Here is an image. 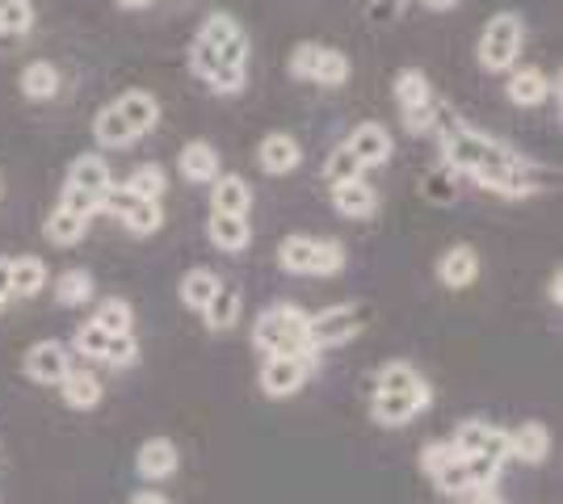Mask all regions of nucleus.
<instances>
[{"mask_svg":"<svg viewBox=\"0 0 563 504\" xmlns=\"http://www.w3.org/2000/svg\"><path fill=\"white\" fill-rule=\"evenodd\" d=\"M442 147H446V160L454 168H463L471 172L479 186H488L496 193H530L534 190V181L526 177V160L509 152L505 144H496V139H484V135H475L467 126H442Z\"/></svg>","mask_w":563,"mask_h":504,"instance_id":"nucleus-1","label":"nucleus"},{"mask_svg":"<svg viewBox=\"0 0 563 504\" xmlns=\"http://www.w3.org/2000/svg\"><path fill=\"white\" fill-rule=\"evenodd\" d=\"M307 320L299 307H274V312H265L257 320V340L261 349L269 354V358H295V354H320V349H311V340H307Z\"/></svg>","mask_w":563,"mask_h":504,"instance_id":"nucleus-2","label":"nucleus"},{"mask_svg":"<svg viewBox=\"0 0 563 504\" xmlns=\"http://www.w3.org/2000/svg\"><path fill=\"white\" fill-rule=\"evenodd\" d=\"M278 261H282V269H290V273H336V269L345 265V253H341V244H332V240L290 236V240H282Z\"/></svg>","mask_w":563,"mask_h":504,"instance_id":"nucleus-3","label":"nucleus"},{"mask_svg":"<svg viewBox=\"0 0 563 504\" xmlns=\"http://www.w3.org/2000/svg\"><path fill=\"white\" fill-rule=\"evenodd\" d=\"M521 38H526V30H521V22H517L514 13L493 18L488 30H484V38H479V64H484L488 72L514 68L517 55H521Z\"/></svg>","mask_w":563,"mask_h":504,"instance_id":"nucleus-4","label":"nucleus"},{"mask_svg":"<svg viewBox=\"0 0 563 504\" xmlns=\"http://www.w3.org/2000/svg\"><path fill=\"white\" fill-rule=\"evenodd\" d=\"M362 307H353V303H341V307H329V312H320L316 320H307V340H311V349H332V345H345L350 336L362 333Z\"/></svg>","mask_w":563,"mask_h":504,"instance_id":"nucleus-5","label":"nucleus"},{"mask_svg":"<svg viewBox=\"0 0 563 504\" xmlns=\"http://www.w3.org/2000/svg\"><path fill=\"white\" fill-rule=\"evenodd\" d=\"M235 34H240V25L235 18L228 13H214L211 22L202 25V34H198V43H194V55H189V68L202 76V80H211L214 68H219V51L232 43Z\"/></svg>","mask_w":563,"mask_h":504,"instance_id":"nucleus-6","label":"nucleus"},{"mask_svg":"<svg viewBox=\"0 0 563 504\" xmlns=\"http://www.w3.org/2000/svg\"><path fill=\"white\" fill-rule=\"evenodd\" d=\"M450 446L463 458H493V462H505V458H509V433L493 429V425H484V421H467L463 429L454 433Z\"/></svg>","mask_w":563,"mask_h":504,"instance_id":"nucleus-7","label":"nucleus"},{"mask_svg":"<svg viewBox=\"0 0 563 504\" xmlns=\"http://www.w3.org/2000/svg\"><path fill=\"white\" fill-rule=\"evenodd\" d=\"M311 366H316V354H295V358H269L265 361V370H261V387H265V395H295L303 379L311 374Z\"/></svg>","mask_w":563,"mask_h":504,"instance_id":"nucleus-8","label":"nucleus"},{"mask_svg":"<svg viewBox=\"0 0 563 504\" xmlns=\"http://www.w3.org/2000/svg\"><path fill=\"white\" fill-rule=\"evenodd\" d=\"M424 404H429V387L424 383H417L412 391H378L375 421L378 425H408Z\"/></svg>","mask_w":563,"mask_h":504,"instance_id":"nucleus-9","label":"nucleus"},{"mask_svg":"<svg viewBox=\"0 0 563 504\" xmlns=\"http://www.w3.org/2000/svg\"><path fill=\"white\" fill-rule=\"evenodd\" d=\"M68 349L64 345H55V340H38L30 354H25V374L34 379V383H59L64 374H68Z\"/></svg>","mask_w":563,"mask_h":504,"instance_id":"nucleus-10","label":"nucleus"},{"mask_svg":"<svg viewBox=\"0 0 563 504\" xmlns=\"http://www.w3.org/2000/svg\"><path fill=\"white\" fill-rule=\"evenodd\" d=\"M345 147L357 156V165L362 168H375V165H387V160H391V135H387L383 126H375V122L357 126Z\"/></svg>","mask_w":563,"mask_h":504,"instance_id":"nucleus-11","label":"nucleus"},{"mask_svg":"<svg viewBox=\"0 0 563 504\" xmlns=\"http://www.w3.org/2000/svg\"><path fill=\"white\" fill-rule=\"evenodd\" d=\"M332 206L345 219H371L378 206V193L362 177L357 181H341V186H332Z\"/></svg>","mask_w":563,"mask_h":504,"instance_id":"nucleus-12","label":"nucleus"},{"mask_svg":"<svg viewBox=\"0 0 563 504\" xmlns=\"http://www.w3.org/2000/svg\"><path fill=\"white\" fill-rule=\"evenodd\" d=\"M114 105H118V114L126 119V126L135 131V139H140V135H147V131L156 126V119H161V105H156V97L140 93V89H135V93H122Z\"/></svg>","mask_w":563,"mask_h":504,"instance_id":"nucleus-13","label":"nucleus"},{"mask_svg":"<svg viewBox=\"0 0 563 504\" xmlns=\"http://www.w3.org/2000/svg\"><path fill=\"white\" fill-rule=\"evenodd\" d=\"M177 471V446L168 437H152L140 450V475L143 480H168Z\"/></svg>","mask_w":563,"mask_h":504,"instance_id":"nucleus-14","label":"nucleus"},{"mask_svg":"<svg viewBox=\"0 0 563 504\" xmlns=\"http://www.w3.org/2000/svg\"><path fill=\"white\" fill-rule=\"evenodd\" d=\"M257 156H261V168L274 172V177L290 172V168H299V160H303V152H299V144H295L290 135H265Z\"/></svg>","mask_w":563,"mask_h":504,"instance_id":"nucleus-15","label":"nucleus"},{"mask_svg":"<svg viewBox=\"0 0 563 504\" xmlns=\"http://www.w3.org/2000/svg\"><path fill=\"white\" fill-rule=\"evenodd\" d=\"M240 307H244V294H240V287H232V282H219L214 299L202 307V312H207V324H211L214 333H228V328H235V320H240Z\"/></svg>","mask_w":563,"mask_h":504,"instance_id":"nucleus-16","label":"nucleus"},{"mask_svg":"<svg viewBox=\"0 0 563 504\" xmlns=\"http://www.w3.org/2000/svg\"><path fill=\"white\" fill-rule=\"evenodd\" d=\"M249 181L244 177H214V190H211V206L214 215H249Z\"/></svg>","mask_w":563,"mask_h":504,"instance_id":"nucleus-17","label":"nucleus"},{"mask_svg":"<svg viewBox=\"0 0 563 504\" xmlns=\"http://www.w3.org/2000/svg\"><path fill=\"white\" fill-rule=\"evenodd\" d=\"M475 273H479V257L471 253V248H450L446 257H442V265H438V278H442V287L450 290H463L475 282Z\"/></svg>","mask_w":563,"mask_h":504,"instance_id":"nucleus-18","label":"nucleus"},{"mask_svg":"<svg viewBox=\"0 0 563 504\" xmlns=\"http://www.w3.org/2000/svg\"><path fill=\"white\" fill-rule=\"evenodd\" d=\"M181 177L186 181H198V186H207V181H214L219 177V152H214L211 144H186V152H181Z\"/></svg>","mask_w":563,"mask_h":504,"instance_id":"nucleus-19","label":"nucleus"},{"mask_svg":"<svg viewBox=\"0 0 563 504\" xmlns=\"http://www.w3.org/2000/svg\"><path fill=\"white\" fill-rule=\"evenodd\" d=\"M68 186H76V190L97 193V198H101V193L114 186V177H110V168H106V160H101V156H80V160L71 165Z\"/></svg>","mask_w":563,"mask_h":504,"instance_id":"nucleus-20","label":"nucleus"},{"mask_svg":"<svg viewBox=\"0 0 563 504\" xmlns=\"http://www.w3.org/2000/svg\"><path fill=\"white\" fill-rule=\"evenodd\" d=\"M43 287H47V265L38 261V257H18L13 269H9V290L18 299H34Z\"/></svg>","mask_w":563,"mask_h":504,"instance_id":"nucleus-21","label":"nucleus"},{"mask_svg":"<svg viewBox=\"0 0 563 504\" xmlns=\"http://www.w3.org/2000/svg\"><path fill=\"white\" fill-rule=\"evenodd\" d=\"M207 232H211L214 248H223V253H240L244 244L253 240V227H249L244 215H214Z\"/></svg>","mask_w":563,"mask_h":504,"instance_id":"nucleus-22","label":"nucleus"},{"mask_svg":"<svg viewBox=\"0 0 563 504\" xmlns=\"http://www.w3.org/2000/svg\"><path fill=\"white\" fill-rule=\"evenodd\" d=\"M551 450V433L542 425H521V429L509 433V455L521 458V462H542Z\"/></svg>","mask_w":563,"mask_h":504,"instance_id":"nucleus-23","label":"nucleus"},{"mask_svg":"<svg viewBox=\"0 0 563 504\" xmlns=\"http://www.w3.org/2000/svg\"><path fill=\"white\" fill-rule=\"evenodd\" d=\"M547 93H551V85L539 68H521V72L509 76V101L514 105H539V101H547Z\"/></svg>","mask_w":563,"mask_h":504,"instance_id":"nucleus-24","label":"nucleus"},{"mask_svg":"<svg viewBox=\"0 0 563 504\" xmlns=\"http://www.w3.org/2000/svg\"><path fill=\"white\" fill-rule=\"evenodd\" d=\"M59 387H64V400H68L71 408H93L97 400H101V383L89 370H68L59 379Z\"/></svg>","mask_w":563,"mask_h":504,"instance_id":"nucleus-25","label":"nucleus"},{"mask_svg":"<svg viewBox=\"0 0 563 504\" xmlns=\"http://www.w3.org/2000/svg\"><path fill=\"white\" fill-rule=\"evenodd\" d=\"M97 144H106V147H126V144H135V131L126 126V119L118 114V105H106L101 114H97Z\"/></svg>","mask_w":563,"mask_h":504,"instance_id":"nucleus-26","label":"nucleus"},{"mask_svg":"<svg viewBox=\"0 0 563 504\" xmlns=\"http://www.w3.org/2000/svg\"><path fill=\"white\" fill-rule=\"evenodd\" d=\"M214 290H219V278H214L211 269H189L186 278H181V299H186V307H194V312H202L211 303Z\"/></svg>","mask_w":563,"mask_h":504,"instance_id":"nucleus-27","label":"nucleus"},{"mask_svg":"<svg viewBox=\"0 0 563 504\" xmlns=\"http://www.w3.org/2000/svg\"><path fill=\"white\" fill-rule=\"evenodd\" d=\"M396 101H399V110L429 105V101H433V93H429V80H424L417 68H404V72L396 76Z\"/></svg>","mask_w":563,"mask_h":504,"instance_id":"nucleus-28","label":"nucleus"},{"mask_svg":"<svg viewBox=\"0 0 563 504\" xmlns=\"http://www.w3.org/2000/svg\"><path fill=\"white\" fill-rule=\"evenodd\" d=\"M122 223L135 232V236H147V232H161V223H165V215H161V206L156 202H147V198H135L126 211H122Z\"/></svg>","mask_w":563,"mask_h":504,"instance_id":"nucleus-29","label":"nucleus"},{"mask_svg":"<svg viewBox=\"0 0 563 504\" xmlns=\"http://www.w3.org/2000/svg\"><path fill=\"white\" fill-rule=\"evenodd\" d=\"M433 475V483L442 488V492H454V496H463V492H471V471H467V458L463 455H450L438 471H429Z\"/></svg>","mask_w":563,"mask_h":504,"instance_id":"nucleus-30","label":"nucleus"},{"mask_svg":"<svg viewBox=\"0 0 563 504\" xmlns=\"http://www.w3.org/2000/svg\"><path fill=\"white\" fill-rule=\"evenodd\" d=\"M345 76H350V59L341 55V51H329L320 47V55H316V68H311V80L316 85H345Z\"/></svg>","mask_w":563,"mask_h":504,"instance_id":"nucleus-31","label":"nucleus"},{"mask_svg":"<svg viewBox=\"0 0 563 504\" xmlns=\"http://www.w3.org/2000/svg\"><path fill=\"white\" fill-rule=\"evenodd\" d=\"M126 190L135 193V198H147V202H161V193H165V168L140 165L126 177Z\"/></svg>","mask_w":563,"mask_h":504,"instance_id":"nucleus-32","label":"nucleus"},{"mask_svg":"<svg viewBox=\"0 0 563 504\" xmlns=\"http://www.w3.org/2000/svg\"><path fill=\"white\" fill-rule=\"evenodd\" d=\"M55 299H59L64 307H76V303L93 299V278H89L85 269H68V273L55 282Z\"/></svg>","mask_w":563,"mask_h":504,"instance_id":"nucleus-33","label":"nucleus"},{"mask_svg":"<svg viewBox=\"0 0 563 504\" xmlns=\"http://www.w3.org/2000/svg\"><path fill=\"white\" fill-rule=\"evenodd\" d=\"M85 227H89V219L85 215H71V211H55V215L47 219V240L51 244H76L80 236H85Z\"/></svg>","mask_w":563,"mask_h":504,"instance_id":"nucleus-34","label":"nucleus"},{"mask_svg":"<svg viewBox=\"0 0 563 504\" xmlns=\"http://www.w3.org/2000/svg\"><path fill=\"white\" fill-rule=\"evenodd\" d=\"M22 89H25V97H55L59 93V72L51 68V64H30L22 72Z\"/></svg>","mask_w":563,"mask_h":504,"instance_id":"nucleus-35","label":"nucleus"},{"mask_svg":"<svg viewBox=\"0 0 563 504\" xmlns=\"http://www.w3.org/2000/svg\"><path fill=\"white\" fill-rule=\"evenodd\" d=\"M93 324H97V328H101V333H110V336L131 333V307H126L122 299H106V303L97 307Z\"/></svg>","mask_w":563,"mask_h":504,"instance_id":"nucleus-36","label":"nucleus"},{"mask_svg":"<svg viewBox=\"0 0 563 504\" xmlns=\"http://www.w3.org/2000/svg\"><path fill=\"white\" fill-rule=\"evenodd\" d=\"M324 177H329V186H341V181H357V177H362V165H357V156H353L350 147L341 144L329 156V165H324Z\"/></svg>","mask_w":563,"mask_h":504,"instance_id":"nucleus-37","label":"nucleus"},{"mask_svg":"<svg viewBox=\"0 0 563 504\" xmlns=\"http://www.w3.org/2000/svg\"><path fill=\"white\" fill-rule=\"evenodd\" d=\"M34 22L30 0H0V34H25Z\"/></svg>","mask_w":563,"mask_h":504,"instance_id":"nucleus-38","label":"nucleus"},{"mask_svg":"<svg viewBox=\"0 0 563 504\" xmlns=\"http://www.w3.org/2000/svg\"><path fill=\"white\" fill-rule=\"evenodd\" d=\"M421 383V374L408 366V361H391L383 374H378V391H412Z\"/></svg>","mask_w":563,"mask_h":504,"instance_id":"nucleus-39","label":"nucleus"},{"mask_svg":"<svg viewBox=\"0 0 563 504\" xmlns=\"http://www.w3.org/2000/svg\"><path fill=\"white\" fill-rule=\"evenodd\" d=\"M135 354H140L135 336L122 333V336H110V340H106V354H101V361H110V366H131V361H135Z\"/></svg>","mask_w":563,"mask_h":504,"instance_id":"nucleus-40","label":"nucleus"},{"mask_svg":"<svg viewBox=\"0 0 563 504\" xmlns=\"http://www.w3.org/2000/svg\"><path fill=\"white\" fill-rule=\"evenodd\" d=\"M106 340H110V333H101L93 320L76 328V349H80L85 358H101V354H106Z\"/></svg>","mask_w":563,"mask_h":504,"instance_id":"nucleus-41","label":"nucleus"},{"mask_svg":"<svg viewBox=\"0 0 563 504\" xmlns=\"http://www.w3.org/2000/svg\"><path fill=\"white\" fill-rule=\"evenodd\" d=\"M59 206H64V211H71V215L93 219V211H101V198H97V193L76 190V186H68V190H64V198H59Z\"/></svg>","mask_w":563,"mask_h":504,"instance_id":"nucleus-42","label":"nucleus"},{"mask_svg":"<svg viewBox=\"0 0 563 504\" xmlns=\"http://www.w3.org/2000/svg\"><path fill=\"white\" fill-rule=\"evenodd\" d=\"M316 55H320V47H311V43H303V47L295 51V59H290V76H299V80H311V68H316Z\"/></svg>","mask_w":563,"mask_h":504,"instance_id":"nucleus-43","label":"nucleus"},{"mask_svg":"<svg viewBox=\"0 0 563 504\" xmlns=\"http://www.w3.org/2000/svg\"><path fill=\"white\" fill-rule=\"evenodd\" d=\"M404 122H408V131H424V126L433 122V101H429V105H417V110H404Z\"/></svg>","mask_w":563,"mask_h":504,"instance_id":"nucleus-44","label":"nucleus"},{"mask_svg":"<svg viewBox=\"0 0 563 504\" xmlns=\"http://www.w3.org/2000/svg\"><path fill=\"white\" fill-rule=\"evenodd\" d=\"M463 496H467L463 504H505L496 492H488V488H471V492H463Z\"/></svg>","mask_w":563,"mask_h":504,"instance_id":"nucleus-45","label":"nucleus"},{"mask_svg":"<svg viewBox=\"0 0 563 504\" xmlns=\"http://www.w3.org/2000/svg\"><path fill=\"white\" fill-rule=\"evenodd\" d=\"M9 269H13V261H4V257H0V307L13 299V290H9Z\"/></svg>","mask_w":563,"mask_h":504,"instance_id":"nucleus-46","label":"nucleus"},{"mask_svg":"<svg viewBox=\"0 0 563 504\" xmlns=\"http://www.w3.org/2000/svg\"><path fill=\"white\" fill-rule=\"evenodd\" d=\"M131 504H168L165 496H156V492H143V496H135Z\"/></svg>","mask_w":563,"mask_h":504,"instance_id":"nucleus-47","label":"nucleus"},{"mask_svg":"<svg viewBox=\"0 0 563 504\" xmlns=\"http://www.w3.org/2000/svg\"><path fill=\"white\" fill-rule=\"evenodd\" d=\"M424 4H429V9H454L459 0H424Z\"/></svg>","mask_w":563,"mask_h":504,"instance_id":"nucleus-48","label":"nucleus"},{"mask_svg":"<svg viewBox=\"0 0 563 504\" xmlns=\"http://www.w3.org/2000/svg\"><path fill=\"white\" fill-rule=\"evenodd\" d=\"M118 4H126V9H135V4H143V0H118Z\"/></svg>","mask_w":563,"mask_h":504,"instance_id":"nucleus-49","label":"nucleus"}]
</instances>
